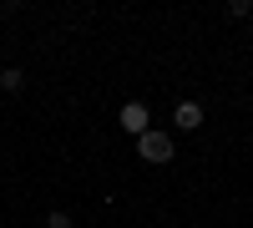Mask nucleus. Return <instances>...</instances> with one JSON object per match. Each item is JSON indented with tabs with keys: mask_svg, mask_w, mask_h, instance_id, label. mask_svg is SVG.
<instances>
[{
	"mask_svg": "<svg viewBox=\"0 0 253 228\" xmlns=\"http://www.w3.org/2000/svg\"><path fill=\"white\" fill-rule=\"evenodd\" d=\"M137 152H142V162H172V132H142L137 137Z\"/></svg>",
	"mask_w": 253,
	"mask_h": 228,
	"instance_id": "1",
	"label": "nucleus"
},
{
	"mask_svg": "<svg viewBox=\"0 0 253 228\" xmlns=\"http://www.w3.org/2000/svg\"><path fill=\"white\" fill-rule=\"evenodd\" d=\"M117 122H122V132H132V137L152 132V112H147V101H126V107L117 112Z\"/></svg>",
	"mask_w": 253,
	"mask_h": 228,
	"instance_id": "2",
	"label": "nucleus"
},
{
	"mask_svg": "<svg viewBox=\"0 0 253 228\" xmlns=\"http://www.w3.org/2000/svg\"><path fill=\"white\" fill-rule=\"evenodd\" d=\"M172 127L177 132H198L203 127V107H198V101H182V107L172 112Z\"/></svg>",
	"mask_w": 253,
	"mask_h": 228,
	"instance_id": "3",
	"label": "nucleus"
},
{
	"mask_svg": "<svg viewBox=\"0 0 253 228\" xmlns=\"http://www.w3.org/2000/svg\"><path fill=\"white\" fill-rule=\"evenodd\" d=\"M0 87H5V91H20V87H26V76L10 66V71H0Z\"/></svg>",
	"mask_w": 253,
	"mask_h": 228,
	"instance_id": "4",
	"label": "nucleus"
},
{
	"mask_svg": "<svg viewBox=\"0 0 253 228\" xmlns=\"http://www.w3.org/2000/svg\"><path fill=\"white\" fill-rule=\"evenodd\" d=\"M46 228H71V213H61V208L46 213Z\"/></svg>",
	"mask_w": 253,
	"mask_h": 228,
	"instance_id": "5",
	"label": "nucleus"
}]
</instances>
